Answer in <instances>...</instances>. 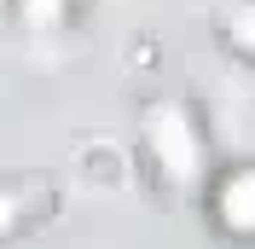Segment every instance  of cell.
<instances>
[]
</instances>
